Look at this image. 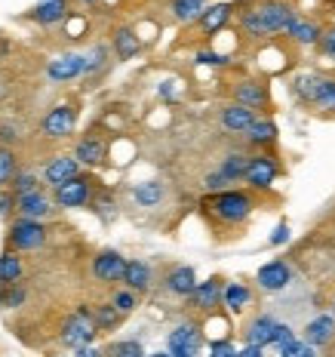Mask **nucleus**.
I'll return each instance as SVG.
<instances>
[{
	"mask_svg": "<svg viewBox=\"0 0 335 357\" xmlns=\"http://www.w3.org/2000/svg\"><path fill=\"white\" fill-rule=\"evenodd\" d=\"M120 284L132 293H148L154 287V268L145 262V259H126V268H123V280Z\"/></svg>",
	"mask_w": 335,
	"mask_h": 357,
	"instance_id": "6ab92c4d",
	"label": "nucleus"
},
{
	"mask_svg": "<svg viewBox=\"0 0 335 357\" xmlns=\"http://www.w3.org/2000/svg\"><path fill=\"white\" fill-rule=\"evenodd\" d=\"M89 311H93V324H95V330L99 333H111V330H117V326L123 324V317L117 314L111 302H102V305H95V308H89Z\"/></svg>",
	"mask_w": 335,
	"mask_h": 357,
	"instance_id": "2f4dec72",
	"label": "nucleus"
},
{
	"mask_svg": "<svg viewBox=\"0 0 335 357\" xmlns=\"http://www.w3.org/2000/svg\"><path fill=\"white\" fill-rule=\"evenodd\" d=\"M89 206H93V210L99 213L105 222H108V219H114V215H117V200L111 197V191H95L93 200H89Z\"/></svg>",
	"mask_w": 335,
	"mask_h": 357,
	"instance_id": "79ce46f5",
	"label": "nucleus"
},
{
	"mask_svg": "<svg viewBox=\"0 0 335 357\" xmlns=\"http://www.w3.org/2000/svg\"><path fill=\"white\" fill-rule=\"evenodd\" d=\"M304 342L314 348L332 345L335 342V314H320L314 317L308 326H304Z\"/></svg>",
	"mask_w": 335,
	"mask_h": 357,
	"instance_id": "393cba45",
	"label": "nucleus"
},
{
	"mask_svg": "<svg viewBox=\"0 0 335 357\" xmlns=\"http://www.w3.org/2000/svg\"><path fill=\"white\" fill-rule=\"evenodd\" d=\"M74 357H105V351H102L99 345H84V348H74Z\"/></svg>",
	"mask_w": 335,
	"mask_h": 357,
	"instance_id": "864d4df0",
	"label": "nucleus"
},
{
	"mask_svg": "<svg viewBox=\"0 0 335 357\" xmlns=\"http://www.w3.org/2000/svg\"><path fill=\"white\" fill-rule=\"evenodd\" d=\"M0 219H16V195L10 191H0Z\"/></svg>",
	"mask_w": 335,
	"mask_h": 357,
	"instance_id": "09e8293b",
	"label": "nucleus"
},
{
	"mask_svg": "<svg viewBox=\"0 0 335 357\" xmlns=\"http://www.w3.org/2000/svg\"><path fill=\"white\" fill-rule=\"evenodd\" d=\"M320 34H323V28H320L317 22L295 19V25L289 28L286 37H293L295 43H302V47H317V43H320Z\"/></svg>",
	"mask_w": 335,
	"mask_h": 357,
	"instance_id": "7c9ffc66",
	"label": "nucleus"
},
{
	"mask_svg": "<svg viewBox=\"0 0 335 357\" xmlns=\"http://www.w3.org/2000/svg\"><path fill=\"white\" fill-rule=\"evenodd\" d=\"M74 160L80 163V169H99L108 163V139L99 136V132H86V136L77 139V145H74Z\"/></svg>",
	"mask_w": 335,
	"mask_h": 357,
	"instance_id": "1a4fd4ad",
	"label": "nucleus"
},
{
	"mask_svg": "<svg viewBox=\"0 0 335 357\" xmlns=\"http://www.w3.org/2000/svg\"><path fill=\"white\" fill-rule=\"evenodd\" d=\"M197 62H200V65H210V68H221V65H228L231 59L221 56V53H215V50H200V53H197Z\"/></svg>",
	"mask_w": 335,
	"mask_h": 357,
	"instance_id": "49530a36",
	"label": "nucleus"
},
{
	"mask_svg": "<svg viewBox=\"0 0 335 357\" xmlns=\"http://www.w3.org/2000/svg\"><path fill=\"white\" fill-rule=\"evenodd\" d=\"M22 139V132H19V126L16 123H0V145L3 148H13Z\"/></svg>",
	"mask_w": 335,
	"mask_h": 357,
	"instance_id": "de8ad7c7",
	"label": "nucleus"
},
{
	"mask_svg": "<svg viewBox=\"0 0 335 357\" xmlns=\"http://www.w3.org/2000/svg\"><path fill=\"white\" fill-rule=\"evenodd\" d=\"M49 241L47 222H31V219H10L6 225V250L13 252H37Z\"/></svg>",
	"mask_w": 335,
	"mask_h": 357,
	"instance_id": "7ed1b4c3",
	"label": "nucleus"
},
{
	"mask_svg": "<svg viewBox=\"0 0 335 357\" xmlns=\"http://www.w3.org/2000/svg\"><path fill=\"white\" fill-rule=\"evenodd\" d=\"M16 169H19V154L13 151V148H3V145H0V191L10 188L13 176H16Z\"/></svg>",
	"mask_w": 335,
	"mask_h": 357,
	"instance_id": "58836bf2",
	"label": "nucleus"
},
{
	"mask_svg": "<svg viewBox=\"0 0 335 357\" xmlns=\"http://www.w3.org/2000/svg\"><path fill=\"white\" fill-rule=\"evenodd\" d=\"M243 136H247V142H249L252 148L265 151V148H274V145H277L280 130H277V123H274L271 117H256V121L249 123V130L243 132Z\"/></svg>",
	"mask_w": 335,
	"mask_h": 357,
	"instance_id": "aec40b11",
	"label": "nucleus"
},
{
	"mask_svg": "<svg viewBox=\"0 0 335 357\" xmlns=\"http://www.w3.org/2000/svg\"><path fill=\"white\" fill-rule=\"evenodd\" d=\"M95 336H99V330H95V324H93L89 305H77V311H71V314L62 321V326H59V345L71 348V351L74 348L93 345Z\"/></svg>",
	"mask_w": 335,
	"mask_h": 357,
	"instance_id": "f03ea898",
	"label": "nucleus"
},
{
	"mask_svg": "<svg viewBox=\"0 0 335 357\" xmlns=\"http://www.w3.org/2000/svg\"><path fill=\"white\" fill-rule=\"evenodd\" d=\"M95 191H99V182L89 173H80V176L68 178L65 185L53 188V204L59 210H84V206H89Z\"/></svg>",
	"mask_w": 335,
	"mask_h": 357,
	"instance_id": "39448f33",
	"label": "nucleus"
},
{
	"mask_svg": "<svg viewBox=\"0 0 335 357\" xmlns=\"http://www.w3.org/2000/svg\"><path fill=\"white\" fill-rule=\"evenodd\" d=\"M320 114H335V77H320L317 96H314V105Z\"/></svg>",
	"mask_w": 335,
	"mask_h": 357,
	"instance_id": "473e14b6",
	"label": "nucleus"
},
{
	"mask_svg": "<svg viewBox=\"0 0 335 357\" xmlns=\"http://www.w3.org/2000/svg\"><path fill=\"white\" fill-rule=\"evenodd\" d=\"M237 357H265V348H258V345H243V348H237Z\"/></svg>",
	"mask_w": 335,
	"mask_h": 357,
	"instance_id": "5fc2aeb1",
	"label": "nucleus"
},
{
	"mask_svg": "<svg viewBox=\"0 0 335 357\" xmlns=\"http://www.w3.org/2000/svg\"><path fill=\"white\" fill-rule=\"evenodd\" d=\"M77 108L68 105V102H62V105H53L43 114L40 121V132L43 139H49V142H62V139H68L74 130H77Z\"/></svg>",
	"mask_w": 335,
	"mask_h": 357,
	"instance_id": "0eeeda50",
	"label": "nucleus"
},
{
	"mask_svg": "<svg viewBox=\"0 0 335 357\" xmlns=\"http://www.w3.org/2000/svg\"><path fill=\"white\" fill-rule=\"evenodd\" d=\"M286 241H289V225L286 222H280V225L271 231V237H267V243H271V247H283Z\"/></svg>",
	"mask_w": 335,
	"mask_h": 357,
	"instance_id": "603ef678",
	"label": "nucleus"
},
{
	"mask_svg": "<svg viewBox=\"0 0 335 357\" xmlns=\"http://www.w3.org/2000/svg\"><path fill=\"white\" fill-rule=\"evenodd\" d=\"M258 3H265V0H258Z\"/></svg>",
	"mask_w": 335,
	"mask_h": 357,
	"instance_id": "bf43d9fd",
	"label": "nucleus"
},
{
	"mask_svg": "<svg viewBox=\"0 0 335 357\" xmlns=\"http://www.w3.org/2000/svg\"><path fill=\"white\" fill-rule=\"evenodd\" d=\"M111 50H114V56L120 59V62H130V59H136L141 53V37L136 28L123 25L117 28L114 34H111Z\"/></svg>",
	"mask_w": 335,
	"mask_h": 357,
	"instance_id": "412c9836",
	"label": "nucleus"
},
{
	"mask_svg": "<svg viewBox=\"0 0 335 357\" xmlns=\"http://www.w3.org/2000/svg\"><path fill=\"white\" fill-rule=\"evenodd\" d=\"M84 68H86L84 53H62L47 65V77L53 84H71V80L84 77Z\"/></svg>",
	"mask_w": 335,
	"mask_h": 357,
	"instance_id": "2eb2a0df",
	"label": "nucleus"
},
{
	"mask_svg": "<svg viewBox=\"0 0 335 357\" xmlns=\"http://www.w3.org/2000/svg\"><path fill=\"white\" fill-rule=\"evenodd\" d=\"M6 53H10V40H6V37H0V62L6 59Z\"/></svg>",
	"mask_w": 335,
	"mask_h": 357,
	"instance_id": "6e6d98bb",
	"label": "nucleus"
},
{
	"mask_svg": "<svg viewBox=\"0 0 335 357\" xmlns=\"http://www.w3.org/2000/svg\"><path fill=\"white\" fill-rule=\"evenodd\" d=\"M256 206H258V200L249 188H225V191H215V195H206L200 210L215 225L243 228L252 219Z\"/></svg>",
	"mask_w": 335,
	"mask_h": 357,
	"instance_id": "f257e3e1",
	"label": "nucleus"
},
{
	"mask_svg": "<svg viewBox=\"0 0 335 357\" xmlns=\"http://www.w3.org/2000/svg\"><path fill=\"white\" fill-rule=\"evenodd\" d=\"M317 86H320V74L314 71H304L293 80V93L302 105H314V96H317Z\"/></svg>",
	"mask_w": 335,
	"mask_h": 357,
	"instance_id": "c756f323",
	"label": "nucleus"
},
{
	"mask_svg": "<svg viewBox=\"0 0 335 357\" xmlns=\"http://www.w3.org/2000/svg\"><path fill=\"white\" fill-rule=\"evenodd\" d=\"M256 10L267 34H289V28L299 19V13L289 3H283V0H265V3H256Z\"/></svg>",
	"mask_w": 335,
	"mask_h": 357,
	"instance_id": "6e6552de",
	"label": "nucleus"
},
{
	"mask_svg": "<svg viewBox=\"0 0 335 357\" xmlns=\"http://www.w3.org/2000/svg\"><path fill=\"white\" fill-rule=\"evenodd\" d=\"M84 62H86L84 77H93V74L105 71L108 65H111V50L105 47V43H95V47L89 50V53H84Z\"/></svg>",
	"mask_w": 335,
	"mask_h": 357,
	"instance_id": "f704fd0d",
	"label": "nucleus"
},
{
	"mask_svg": "<svg viewBox=\"0 0 335 357\" xmlns=\"http://www.w3.org/2000/svg\"><path fill=\"white\" fill-rule=\"evenodd\" d=\"M194 287H197V271L191 265H173L166 271V278H163V289L169 296H176V299H188L194 293Z\"/></svg>",
	"mask_w": 335,
	"mask_h": 357,
	"instance_id": "a211bd4d",
	"label": "nucleus"
},
{
	"mask_svg": "<svg viewBox=\"0 0 335 357\" xmlns=\"http://www.w3.org/2000/svg\"><path fill=\"white\" fill-rule=\"evenodd\" d=\"M274 324H277V321H274L271 314H256V317H249L247 326H243V342H247V345L267 348V345H271Z\"/></svg>",
	"mask_w": 335,
	"mask_h": 357,
	"instance_id": "b1692460",
	"label": "nucleus"
},
{
	"mask_svg": "<svg viewBox=\"0 0 335 357\" xmlns=\"http://www.w3.org/2000/svg\"><path fill=\"white\" fill-rule=\"evenodd\" d=\"M203 3H206V0H203Z\"/></svg>",
	"mask_w": 335,
	"mask_h": 357,
	"instance_id": "680f3d73",
	"label": "nucleus"
},
{
	"mask_svg": "<svg viewBox=\"0 0 335 357\" xmlns=\"http://www.w3.org/2000/svg\"><path fill=\"white\" fill-rule=\"evenodd\" d=\"M221 287H225V280H221V278L197 280L194 293L188 296L191 308H197L200 314H215V311L221 308Z\"/></svg>",
	"mask_w": 335,
	"mask_h": 357,
	"instance_id": "4468645a",
	"label": "nucleus"
},
{
	"mask_svg": "<svg viewBox=\"0 0 335 357\" xmlns=\"http://www.w3.org/2000/svg\"><path fill=\"white\" fill-rule=\"evenodd\" d=\"M28 302V287L25 284H10V287H0V308L6 311H16Z\"/></svg>",
	"mask_w": 335,
	"mask_h": 357,
	"instance_id": "e433bc0d",
	"label": "nucleus"
},
{
	"mask_svg": "<svg viewBox=\"0 0 335 357\" xmlns=\"http://www.w3.org/2000/svg\"><path fill=\"white\" fill-rule=\"evenodd\" d=\"M210 357H237V348L231 339H212L210 342Z\"/></svg>",
	"mask_w": 335,
	"mask_h": 357,
	"instance_id": "a18cd8bd",
	"label": "nucleus"
},
{
	"mask_svg": "<svg viewBox=\"0 0 335 357\" xmlns=\"http://www.w3.org/2000/svg\"><path fill=\"white\" fill-rule=\"evenodd\" d=\"M53 213H56V204H53V195H49L47 188H37V191H28V195L16 197V219L47 222Z\"/></svg>",
	"mask_w": 335,
	"mask_h": 357,
	"instance_id": "9d476101",
	"label": "nucleus"
},
{
	"mask_svg": "<svg viewBox=\"0 0 335 357\" xmlns=\"http://www.w3.org/2000/svg\"><path fill=\"white\" fill-rule=\"evenodd\" d=\"M320 53H323L326 59H335V25L332 28H326L323 34H320Z\"/></svg>",
	"mask_w": 335,
	"mask_h": 357,
	"instance_id": "8fccbe9b",
	"label": "nucleus"
},
{
	"mask_svg": "<svg viewBox=\"0 0 335 357\" xmlns=\"http://www.w3.org/2000/svg\"><path fill=\"white\" fill-rule=\"evenodd\" d=\"M22 278H25V262H22V252L3 250V252H0V287L22 284Z\"/></svg>",
	"mask_w": 335,
	"mask_h": 357,
	"instance_id": "cd10ccee",
	"label": "nucleus"
},
{
	"mask_svg": "<svg viewBox=\"0 0 335 357\" xmlns=\"http://www.w3.org/2000/svg\"><path fill=\"white\" fill-rule=\"evenodd\" d=\"M68 16H71V0H37L31 13H28V19L43 28L62 25V22H68Z\"/></svg>",
	"mask_w": 335,
	"mask_h": 357,
	"instance_id": "dca6fc26",
	"label": "nucleus"
},
{
	"mask_svg": "<svg viewBox=\"0 0 335 357\" xmlns=\"http://www.w3.org/2000/svg\"><path fill=\"white\" fill-rule=\"evenodd\" d=\"M80 3H95V0H80Z\"/></svg>",
	"mask_w": 335,
	"mask_h": 357,
	"instance_id": "13d9d810",
	"label": "nucleus"
},
{
	"mask_svg": "<svg viewBox=\"0 0 335 357\" xmlns=\"http://www.w3.org/2000/svg\"><path fill=\"white\" fill-rule=\"evenodd\" d=\"M102 351H105V357H145L148 354L139 339H117L108 348H102Z\"/></svg>",
	"mask_w": 335,
	"mask_h": 357,
	"instance_id": "4c0bfd02",
	"label": "nucleus"
},
{
	"mask_svg": "<svg viewBox=\"0 0 335 357\" xmlns=\"http://www.w3.org/2000/svg\"><path fill=\"white\" fill-rule=\"evenodd\" d=\"M0 96H3V89H0Z\"/></svg>",
	"mask_w": 335,
	"mask_h": 357,
	"instance_id": "052dcab7",
	"label": "nucleus"
},
{
	"mask_svg": "<svg viewBox=\"0 0 335 357\" xmlns=\"http://www.w3.org/2000/svg\"><path fill=\"white\" fill-rule=\"evenodd\" d=\"M111 305H114V311L120 317H130L132 311L139 308V293H132V289L120 287V289H114V293H111Z\"/></svg>",
	"mask_w": 335,
	"mask_h": 357,
	"instance_id": "ea45409f",
	"label": "nucleus"
},
{
	"mask_svg": "<svg viewBox=\"0 0 335 357\" xmlns=\"http://www.w3.org/2000/svg\"><path fill=\"white\" fill-rule=\"evenodd\" d=\"M200 348H203V326L197 321H182L169 330L166 336L169 357H200Z\"/></svg>",
	"mask_w": 335,
	"mask_h": 357,
	"instance_id": "423d86ee",
	"label": "nucleus"
},
{
	"mask_svg": "<svg viewBox=\"0 0 335 357\" xmlns=\"http://www.w3.org/2000/svg\"><path fill=\"white\" fill-rule=\"evenodd\" d=\"M203 188H206V195H215V191H225L228 182H225V176H221L219 169H212V173L203 178Z\"/></svg>",
	"mask_w": 335,
	"mask_h": 357,
	"instance_id": "3c124183",
	"label": "nucleus"
},
{
	"mask_svg": "<svg viewBox=\"0 0 335 357\" xmlns=\"http://www.w3.org/2000/svg\"><path fill=\"white\" fill-rule=\"evenodd\" d=\"M203 10H206L203 0H173V3H169V13H173V19L176 22H185V25H188V22H197Z\"/></svg>",
	"mask_w": 335,
	"mask_h": 357,
	"instance_id": "72a5a7b5",
	"label": "nucleus"
},
{
	"mask_svg": "<svg viewBox=\"0 0 335 357\" xmlns=\"http://www.w3.org/2000/svg\"><path fill=\"white\" fill-rule=\"evenodd\" d=\"M247 160H249V154H243V151H231V154H225V160L219 163V173L225 176V182H228V185L243 182V173H247Z\"/></svg>",
	"mask_w": 335,
	"mask_h": 357,
	"instance_id": "c85d7f7f",
	"label": "nucleus"
},
{
	"mask_svg": "<svg viewBox=\"0 0 335 357\" xmlns=\"http://www.w3.org/2000/svg\"><path fill=\"white\" fill-rule=\"evenodd\" d=\"M123 268H126V259L117 250H99L93 256V278L99 284H120Z\"/></svg>",
	"mask_w": 335,
	"mask_h": 357,
	"instance_id": "ddd939ff",
	"label": "nucleus"
},
{
	"mask_svg": "<svg viewBox=\"0 0 335 357\" xmlns=\"http://www.w3.org/2000/svg\"><path fill=\"white\" fill-rule=\"evenodd\" d=\"M234 102L247 105L249 111H267L271 108V93L258 80H237L234 84Z\"/></svg>",
	"mask_w": 335,
	"mask_h": 357,
	"instance_id": "f3484780",
	"label": "nucleus"
},
{
	"mask_svg": "<svg viewBox=\"0 0 335 357\" xmlns=\"http://www.w3.org/2000/svg\"><path fill=\"white\" fill-rule=\"evenodd\" d=\"M289 342H295V330L289 324H274V333H271V345L277 348V351H283V348L289 345Z\"/></svg>",
	"mask_w": 335,
	"mask_h": 357,
	"instance_id": "37998d69",
	"label": "nucleus"
},
{
	"mask_svg": "<svg viewBox=\"0 0 335 357\" xmlns=\"http://www.w3.org/2000/svg\"><path fill=\"white\" fill-rule=\"evenodd\" d=\"M84 169H80V163L71 158V154H53L47 163H43L40 169V182L47 185V188H59V185H65L68 178L80 176Z\"/></svg>",
	"mask_w": 335,
	"mask_h": 357,
	"instance_id": "9b49d317",
	"label": "nucleus"
},
{
	"mask_svg": "<svg viewBox=\"0 0 335 357\" xmlns=\"http://www.w3.org/2000/svg\"><path fill=\"white\" fill-rule=\"evenodd\" d=\"M283 173V163L277 154H271V151H258V154H252V158L247 160V173H243V182L249 185V191L252 195H265V191H271L274 188V182H277V176Z\"/></svg>",
	"mask_w": 335,
	"mask_h": 357,
	"instance_id": "20e7f679",
	"label": "nucleus"
},
{
	"mask_svg": "<svg viewBox=\"0 0 335 357\" xmlns=\"http://www.w3.org/2000/svg\"><path fill=\"white\" fill-rule=\"evenodd\" d=\"M256 284L262 293H283L289 284H293V268H289L283 259H271L256 271Z\"/></svg>",
	"mask_w": 335,
	"mask_h": 357,
	"instance_id": "f8f14e48",
	"label": "nucleus"
},
{
	"mask_svg": "<svg viewBox=\"0 0 335 357\" xmlns=\"http://www.w3.org/2000/svg\"><path fill=\"white\" fill-rule=\"evenodd\" d=\"M163 197H166V188H163V182H157V178L132 185V204L141 206V210H154V206H160Z\"/></svg>",
	"mask_w": 335,
	"mask_h": 357,
	"instance_id": "bb28decb",
	"label": "nucleus"
},
{
	"mask_svg": "<svg viewBox=\"0 0 335 357\" xmlns=\"http://www.w3.org/2000/svg\"><path fill=\"white\" fill-rule=\"evenodd\" d=\"M37 188H43V182H40V176L34 173V169H16V176H13V182H10V195H28V191H37Z\"/></svg>",
	"mask_w": 335,
	"mask_h": 357,
	"instance_id": "c9c22d12",
	"label": "nucleus"
},
{
	"mask_svg": "<svg viewBox=\"0 0 335 357\" xmlns=\"http://www.w3.org/2000/svg\"><path fill=\"white\" fill-rule=\"evenodd\" d=\"M280 357H317V348L308 345V342H302V339H295V342H289V345L283 348Z\"/></svg>",
	"mask_w": 335,
	"mask_h": 357,
	"instance_id": "c03bdc74",
	"label": "nucleus"
},
{
	"mask_svg": "<svg viewBox=\"0 0 335 357\" xmlns=\"http://www.w3.org/2000/svg\"><path fill=\"white\" fill-rule=\"evenodd\" d=\"M256 117H258L256 111H249L247 105H237V102H228V105L219 111V121H221V130L225 132H247Z\"/></svg>",
	"mask_w": 335,
	"mask_h": 357,
	"instance_id": "4be33fe9",
	"label": "nucleus"
},
{
	"mask_svg": "<svg viewBox=\"0 0 335 357\" xmlns=\"http://www.w3.org/2000/svg\"><path fill=\"white\" fill-rule=\"evenodd\" d=\"M145 357H169L166 351H154V354H145Z\"/></svg>",
	"mask_w": 335,
	"mask_h": 357,
	"instance_id": "4d7b16f0",
	"label": "nucleus"
},
{
	"mask_svg": "<svg viewBox=\"0 0 335 357\" xmlns=\"http://www.w3.org/2000/svg\"><path fill=\"white\" fill-rule=\"evenodd\" d=\"M249 302H252V289L247 284H240V280H231V284L221 287V308L231 311V314L247 311Z\"/></svg>",
	"mask_w": 335,
	"mask_h": 357,
	"instance_id": "a878e982",
	"label": "nucleus"
},
{
	"mask_svg": "<svg viewBox=\"0 0 335 357\" xmlns=\"http://www.w3.org/2000/svg\"><path fill=\"white\" fill-rule=\"evenodd\" d=\"M237 22H240V28H243V34H247V37H267V31H265L262 19H258L256 6H247V10H240Z\"/></svg>",
	"mask_w": 335,
	"mask_h": 357,
	"instance_id": "a19ab883",
	"label": "nucleus"
},
{
	"mask_svg": "<svg viewBox=\"0 0 335 357\" xmlns=\"http://www.w3.org/2000/svg\"><path fill=\"white\" fill-rule=\"evenodd\" d=\"M231 16H234V6H231V3H212V6H206V10L200 13L197 25H200V31H203V34L212 37V34L225 31Z\"/></svg>",
	"mask_w": 335,
	"mask_h": 357,
	"instance_id": "5701e85b",
	"label": "nucleus"
}]
</instances>
